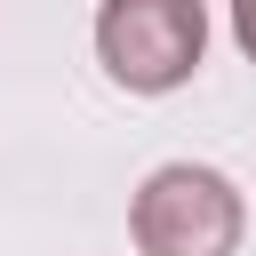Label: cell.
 Instances as JSON below:
<instances>
[{"mask_svg":"<svg viewBox=\"0 0 256 256\" xmlns=\"http://www.w3.org/2000/svg\"><path fill=\"white\" fill-rule=\"evenodd\" d=\"M240 232H248V208H240L232 176L208 160H168L128 200L136 256H232Z\"/></svg>","mask_w":256,"mask_h":256,"instance_id":"obj_1","label":"cell"},{"mask_svg":"<svg viewBox=\"0 0 256 256\" xmlns=\"http://www.w3.org/2000/svg\"><path fill=\"white\" fill-rule=\"evenodd\" d=\"M96 56L128 96H168L208 56V8L200 0H104L96 8Z\"/></svg>","mask_w":256,"mask_h":256,"instance_id":"obj_2","label":"cell"},{"mask_svg":"<svg viewBox=\"0 0 256 256\" xmlns=\"http://www.w3.org/2000/svg\"><path fill=\"white\" fill-rule=\"evenodd\" d=\"M232 40H240V56L256 64V0H232Z\"/></svg>","mask_w":256,"mask_h":256,"instance_id":"obj_3","label":"cell"}]
</instances>
